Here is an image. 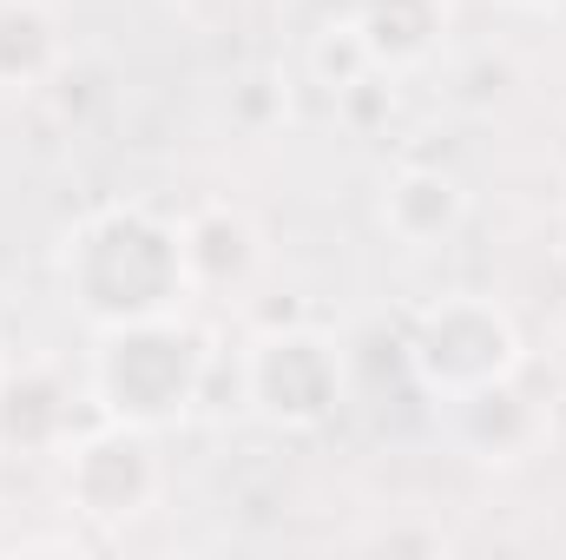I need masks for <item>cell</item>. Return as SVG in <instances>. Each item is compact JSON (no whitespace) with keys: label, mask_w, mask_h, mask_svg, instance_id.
I'll return each instance as SVG.
<instances>
[{"label":"cell","mask_w":566,"mask_h":560,"mask_svg":"<svg viewBox=\"0 0 566 560\" xmlns=\"http://www.w3.org/2000/svg\"><path fill=\"white\" fill-rule=\"evenodd\" d=\"M53 278H60V303L86 330L171 317L185 310V297H198L185 265V225L158 218L139 198H113L73 218L53 251Z\"/></svg>","instance_id":"cell-1"},{"label":"cell","mask_w":566,"mask_h":560,"mask_svg":"<svg viewBox=\"0 0 566 560\" xmlns=\"http://www.w3.org/2000/svg\"><path fill=\"white\" fill-rule=\"evenodd\" d=\"M205 383H211V336L185 310L119 323V330H93L86 396L99 416L158 435L205 403Z\"/></svg>","instance_id":"cell-2"},{"label":"cell","mask_w":566,"mask_h":560,"mask_svg":"<svg viewBox=\"0 0 566 560\" xmlns=\"http://www.w3.org/2000/svg\"><path fill=\"white\" fill-rule=\"evenodd\" d=\"M402 356H409L422 396H434V403H468V396H481L494 383H514L521 363H527L514 317L494 297H481V290L434 297L422 317L409 323Z\"/></svg>","instance_id":"cell-3"},{"label":"cell","mask_w":566,"mask_h":560,"mask_svg":"<svg viewBox=\"0 0 566 560\" xmlns=\"http://www.w3.org/2000/svg\"><path fill=\"white\" fill-rule=\"evenodd\" d=\"M244 403L264 428L310 435L343 403V350L329 330L277 323L244 343Z\"/></svg>","instance_id":"cell-4"},{"label":"cell","mask_w":566,"mask_h":560,"mask_svg":"<svg viewBox=\"0 0 566 560\" xmlns=\"http://www.w3.org/2000/svg\"><path fill=\"white\" fill-rule=\"evenodd\" d=\"M66 508L93 528H126L158 501V448L151 428L99 416V428L66 442V468H60Z\"/></svg>","instance_id":"cell-5"},{"label":"cell","mask_w":566,"mask_h":560,"mask_svg":"<svg viewBox=\"0 0 566 560\" xmlns=\"http://www.w3.org/2000/svg\"><path fill=\"white\" fill-rule=\"evenodd\" d=\"M376 218L402 251H434L468 225V185L441 165H402V172L382 178Z\"/></svg>","instance_id":"cell-6"},{"label":"cell","mask_w":566,"mask_h":560,"mask_svg":"<svg viewBox=\"0 0 566 560\" xmlns=\"http://www.w3.org/2000/svg\"><path fill=\"white\" fill-rule=\"evenodd\" d=\"M349 40L382 73L428 66L441 53V40H448V0H363Z\"/></svg>","instance_id":"cell-7"},{"label":"cell","mask_w":566,"mask_h":560,"mask_svg":"<svg viewBox=\"0 0 566 560\" xmlns=\"http://www.w3.org/2000/svg\"><path fill=\"white\" fill-rule=\"evenodd\" d=\"M185 265H191V290H238L251 283V271L264 265V245H258V225L231 205H205L185 218Z\"/></svg>","instance_id":"cell-8"},{"label":"cell","mask_w":566,"mask_h":560,"mask_svg":"<svg viewBox=\"0 0 566 560\" xmlns=\"http://www.w3.org/2000/svg\"><path fill=\"white\" fill-rule=\"evenodd\" d=\"M66 33L46 0H0V93H33L60 73Z\"/></svg>","instance_id":"cell-9"},{"label":"cell","mask_w":566,"mask_h":560,"mask_svg":"<svg viewBox=\"0 0 566 560\" xmlns=\"http://www.w3.org/2000/svg\"><path fill=\"white\" fill-rule=\"evenodd\" d=\"M356 7H363V0H290V13L303 20L310 40H316V33H349V27H356Z\"/></svg>","instance_id":"cell-10"},{"label":"cell","mask_w":566,"mask_h":560,"mask_svg":"<svg viewBox=\"0 0 566 560\" xmlns=\"http://www.w3.org/2000/svg\"><path fill=\"white\" fill-rule=\"evenodd\" d=\"M501 7H514V13H566V0H501Z\"/></svg>","instance_id":"cell-11"},{"label":"cell","mask_w":566,"mask_h":560,"mask_svg":"<svg viewBox=\"0 0 566 560\" xmlns=\"http://www.w3.org/2000/svg\"><path fill=\"white\" fill-rule=\"evenodd\" d=\"M0 390H7V363H0Z\"/></svg>","instance_id":"cell-12"}]
</instances>
